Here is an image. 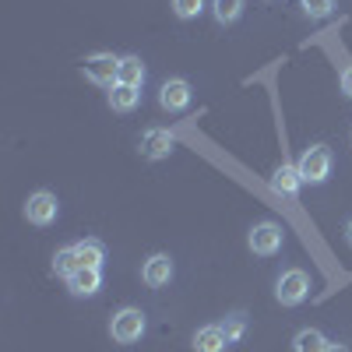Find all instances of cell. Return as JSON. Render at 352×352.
Instances as JSON below:
<instances>
[{"label":"cell","mask_w":352,"mask_h":352,"mask_svg":"<svg viewBox=\"0 0 352 352\" xmlns=\"http://www.w3.org/2000/svg\"><path fill=\"white\" fill-rule=\"evenodd\" d=\"M247 243H250V250H254L257 257H275V254L282 250V229H278L275 222H257V226L250 229Z\"/></svg>","instance_id":"cell-5"},{"label":"cell","mask_w":352,"mask_h":352,"mask_svg":"<svg viewBox=\"0 0 352 352\" xmlns=\"http://www.w3.org/2000/svg\"><path fill=\"white\" fill-rule=\"evenodd\" d=\"M109 335H113V342H120V345L141 342V335H144V314L138 307H124L120 314H113Z\"/></svg>","instance_id":"cell-2"},{"label":"cell","mask_w":352,"mask_h":352,"mask_svg":"<svg viewBox=\"0 0 352 352\" xmlns=\"http://www.w3.org/2000/svg\"><path fill=\"white\" fill-rule=\"evenodd\" d=\"M74 250L81 257V268H85V264H88V268H99V264L106 261V247L99 240H81V243H74Z\"/></svg>","instance_id":"cell-15"},{"label":"cell","mask_w":352,"mask_h":352,"mask_svg":"<svg viewBox=\"0 0 352 352\" xmlns=\"http://www.w3.org/2000/svg\"><path fill=\"white\" fill-rule=\"evenodd\" d=\"M345 240H349V247H352V219L345 222Z\"/></svg>","instance_id":"cell-23"},{"label":"cell","mask_w":352,"mask_h":352,"mask_svg":"<svg viewBox=\"0 0 352 352\" xmlns=\"http://www.w3.org/2000/svg\"><path fill=\"white\" fill-rule=\"evenodd\" d=\"M300 184H303L300 166L282 162V166L272 173V190H275V194H282V197H296V194H300Z\"/></svg>","instance_id":"cell-10"},{"label":"cell","mask_w":352,"mask_h":352,"mask_svg":"<svg viewBox=\"0 0 352 352\" xmlns=\"http://www.w3.org/2000/svg\"><path fill=\"white\" fill-rule=\"evenodd\" d=\"M292 349H296V352H328L331 345H328V338L320 335L317 328H303L296 335V342H292Z\"/></svg>","instance_id":"cell-14"},{"label":"cell","mask_w":352,"mask_h":352,"mask_svg":"<svg viewBox=\"0 0 352 352\" xmlns=\"http://www.w3.org/2000/svg\"><path fill=\"white\" fill-rule=\"evenodd\" d=\"M300 8H303L307 18L320 21V18H328V14L335 11V0H300Z\"/></svg>","instance_id":"cell-19"},{"label":"cell","mask_w":352,"mask_h":352,"mask_svg":"<svg viewBox=\"0 0 352 352\" xmlns=\"http://www.w3.org/2000/svg\"><path fill=\"white\" fill-rule=\"evenodd\" d=\"M141 81H144V64H141V56H120V85L141 88Z\"/></svg>","instance_id":"cell-17"},{"label":"cell","mask_w":352,"mask_h":352,"mask_svg":"<svg viewBox=\"0 0 352 352\" xmlns=\"http://www.w3.org/2000/svg\"><path fill=\"white\" fill-rule=\"evenodd\" d=\"M226 345H229V338H226L222 324H204L194 335V352H226Z\"/></svg>","instance_id":"cell-12"},{"label":"cell","mask_w":352,"mask_h":352,"mask_svg":"<svg viewBox=\"0 0 352 352\" xmlns=\"http://www.w3.org/2000/svg\"><path fill=\"white\" fill-rule=\"evenodd\" d=\"M300 176H303V184H324L331 176V152L324 148V144H310V148L303 152Z\"/></svg>","instance_id":"cell-3"},{"label":"cell","mask_w":352,"mask_h":352,"mask_svg":"<svg viewBox=\"0 0 352 352\" xmlns=\"http://www.w3.org/2000/svg\"><path fill=\"white\" fill-rule=\"evenodd\" d=\"M56 215H60V204H56V197L50 190H39L25 201V219L32 226H53Z\"/></svg>","instance_id":"cell-6"},{"label":"cell","mask_w":352,"mask_h":352,"mask_svg":"<svg viewBox=\"0 0 352 352\" xmlns=\"http://www.w3.org/2000/svg\"><path fill=\"white\" fill-rule=\"evenodd\" d=\"M212 14L219 25H232L240 14H243V0H215L212 4Z\"/></svg>","instance_id":"cell-18"},{"label":"cell","mask_w":352,"mask_h":352,"mask_svg":"<svg viewBox=\"0 0 352 352\" xmlns=\"http://www.w3.org/2000/svg\"><path fill=\"white\" fill-rule=\"evenodd\" d=\"M169 278H173V257L169 254H152L141 264V282L144 285L162 289V285H169Z\"/></svg>","instance_id":"cell-9"},{"label":"cell","mask_w":352,"mask_h":352,"mask_svg":"<svg viewBox=\"0 0 352 352\" xmlns=\"http://www.w3.org/2000/svg\"><path fill=\"white\" fill-rule=\"evenodd\" d=\"M141 102V92L134 85H113L109 88V109L113 113H134Z\"/></svg>","instance_id":"cell-13"},{"label":"cell","mask_w":352,"mask_h":352,"mask_svg":"<svg viewBox=\"0 0 352 352\" xmlns=\"http://www.w3.org/2000/svg\"><path fill=\"white\" fill-rule=\"evenodd\" d=\"M81 71H85L88 81H96V85H102V88L120 85V60H116L113 53H96V56H88Z\"/></svg>","instance_id":"cell-4"},{"label":"cell","mask_w":352,"mask_h":352,"mask_svg":"<svg viewBox=\"0 0 352 352\" xmlns=\"http://www.w3.org/2000/svg\"><path fill=\"white\" fill-rule=\"evenodd\" d=\"M67 289L74 292V296H96V292L102 289V272L99 268H78L71 278H67Z\"/></svg>","instance_id":"cell-11"},{"label":"cell","mask_w":352,"mask_h":352,"mask_svg":"<svg viewBox=\"0 0 352 352\" xmlns=\"http://www.w3.org/2000/svg\"><path fill=\"white\" fill-rule=\"evenodd\" d=\"M173 134L166 131V127H148L141 134V155L144 159H152V162H159V159H169V152H173Z\"/></svg>","instance_id":"cell-8"},{"label":"cell","mask_w":352,"mask_h":352,"mask_svg":"<svg viewBox=\"0 0 352 352\" xmlns=\"http://www.w3.org/2000/svg\"><path fill=\"white\" fill-rule=\"evenodd\" d=\"M307 292H310V278H307L303 268H289V272H282L278 282H275V300H278L282 307H300V303L307 300Z\"/></svg>","instance_id":"cell-1"},{"label":"cell","mask_w":352,"mask_h":352,"mask_svg":"<svg viewBox=\"0 0 352 352\" xmlns=\"http://www.w3.org/2000/svg\"><path fill=\"white\" fill-rule=\"evenodd\" d=\"M328 352H349V349H345V345H331Z\"/></svg>","instance_id":"cell-24"},{"label":"cell","mask_w":352,"mask_h":352,"mask_svg":"<svg viewBox=\"0 0 352 352\" xmlns=\"http://www.w3.org/2000/svg\"><path fill=\"white\" fill-rule=\"evenodd\" d=\"M201 11H204V0H173V14L184 18V21L187 18H197Z\"/></svg>","instance_id":"cell-21"},{"label":"cell","mask_w":352,"mask_h":352,"mask_svg":"<svg viewBox=\"0 0 352 352\" xmlns=\"http://www.w3.org/2000/svg\"><path fill=\"white\" fill-rule=\"evenodd\" d=\"M190 99H194V92H190V85H187L184 78H169V81H162V88H159V106H162L166 113H184V109L190 106Z\"/></svg>","instance_id":"cell-7"},{"label":"cell","mask_w":352,"mask_h":352,"mask_svg":"<svg viewBox=\"0 0 352 352\" xmlns=\"http://www.w3.org/2000/svg\"><path fill=\"white\" fill-rule=\"evenodd\" d=\"M78 268H81V257H78V250H74V247L56 250V257H53V272H56V275H60V278H71Z\"/></svg>","instance_id":"cell-16"},{"label":"cell","mask_w":352,"mask_h":352,"mask_svg":"<svg viewBox=\"0 0 352 352\" xmlns=\"http://www.w3.org/2000/svg\"><path fill=\"white\" fill-rule=\"evenodd\" d=\"M222 331H226L229 342H240L243 331H247V317H243V314H229V317H226V324H222Z\"/></svg>","instance_id":"cell-20"},{"label":"cell","mask_w":352,"mask_h":352,"mask_svg":"<svg viewBox=\"0 0 352 352\" xmlns=\"http://www.w3.org/2000/svg\"><path fill=\"white\" fill-rule=\"evenodd\" d=\"M342 92L352 99V67H345V71H342Z\"/></svg>","instance_id":"cell-22"}]
</instances>
